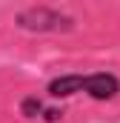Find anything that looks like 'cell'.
<instances>
[{
	"label": "cell",
	"mask_w": 120,
	"mask_h": 123,
	"mask_svg": "<svg viewBox=\"0 0 120 123\" xmlns=\"http://www.w3.org/2000/svg\"><path fill=\"white\" fill-rule=\"evenodd\" d=\"M43 94L49 100H69L74 94H86L94 103H109L120 94V77L114 72H66V74H57L46 83Z\"/></svg>",
	"instance_id": "6da1fadb"
},
{
	"label": "cell",
	"mask_w": 120,
	"mask_h": 123,
	"mask_svg": "<svg viewBox=\"0 0 120 123\" xmlns=\"http://www.w3.org/2000/svg\"><path fill=\"white\" fill-rule=\"evenodd\" d=\"M14 26L20 31H29V34H69L77 29V20L54 6L40 3V6L20 9L14 14Z\"/></svg>",
	"instance_id": "7a4b0ae2"
},
{
	"label": "cell",
	"mask_w": 120,
	"mask_h": 123,
	"mask_svg": "<svg viewBox=\"0 0 120 123\" xmlns=\"http://www.w3.org/2000/svg\"><path fill=\"white\" fill-rule=\"evenodd\" d=\"M20 115L26 120H40V123H60L66 117V106L60 100H49L46 94H26L20 97Z\"/></svg>",
	"instance_id": "3957f363"
}]
</instances>
